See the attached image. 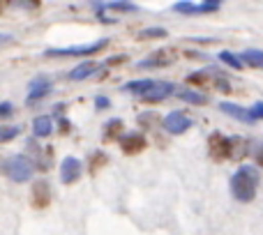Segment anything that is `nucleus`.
Instances as JSON below:
<instances>
[{
    "label": "nucleus",
    "instance_id": "f257e3e1",
    "mask_svg": "<svg viewBox=\"0 0 263 235\" xmlns=\"http://www.w3.org/2000/svg\"><path fill=\"white\" fill-rule=\"evenodd\" d=\"M259 182H261L259 168L256 166H240V168H236V173L231 175L229 187H231V194L236 201L250 203V201H254V196H256Z\"/></svg>",
    "mask_w": 263,
    "mask_h": 235
},
{
    "label": "nucleus",
    "instance_id": "f03ea898",
    "mask_svg": "<svg viewBox=\"0 0 263 235\" xmlns=\"http://www.w3.org/2000/svg\"><path fill=\"white\" fill-rule=\"evenodd\" d=\"M0 171H3V175L9 178L12 182L23 185V182H28L32 178V173H35V164H32L26 154H12V157H7L3 162Z\"/></svg>",
    "mask_w": 263,
    "mask_h": 235
},
{
    "label": "nucleus",
    "instance_id": "7ed1b4c3",
    "mask_svg": "<svg viewBox=\"0 0 263 235\" xmlns=\"http://www.w3.org/2000/svg\"><path fill=\"white\" fill-rule=\"evenodd\" d=\"M109 46V40H97L92 44H77V46H65V49H46L44 58H79V55H95L102 49Z\"/></svg>",
    "mask_w": 263,
    "mask_h": 235
},
{
    "label": "nucleus",
    "instance_id": "20e7f679",
    "mask_svg": "<svg viewBox=\"0 0 263 235\" xmlns=\"http://www.w3.org/2000/svg\"><path fill=\"white\" fill-rule=\"evenodd\" d=\"M222 7V0H203V3H190V0H180L173 5V12L178 14H210L217 12Z\"/></svg>",
    "mask_w": 263,
    "mask_h": 235
},
{
    "label": "nucleus",
    "instance_id": "39448f33",
    "mask_svg": "<svg viewBox=\"0 0 263 235\" xmlns=\"http://www.w3.org/2000/svg\"><path fill=\"white\" fill-rule=\"evenodd\" d=\"M162 127L168 131V134L180 136V134H185V131L192 127V118H190V115H185L182 111H171V113L164 115Z\"/></svg>",
    "mask_w": 263,
    "mask_h": 235
},
{
    "label": "nucleus",
    "instance_id": "423d86ee",
    "mask_svg": "<svg viewBox=\"0 0 263 235\" xmlns=\"http://www.w3.org/2000/svg\"><path fill=\"white\" fill-rule=\"evenodd\" d=\"M81 173H83V164H81V159L79 157H65L63 162H60V182L63 185H74V182L81 178Z\"/></svg>",
    "mask_w": 263,
    "mask_h": 235
},
{
    "label": "nucleus",
    "instance_id": "0eeeda50",
    "mask_svg": "<svg viewBox=\"0 0 263 235\" xmlns=\"http://www.w3.org/2000/svg\"><path fill=\"white\" fill-rule=\"evenodd\" d=\"M53 90V83H51L49 76H35L28 86V97H26V104H35V102H42L46 95H51Z\"/></svg>",
    "mask_w": 263,
    "mask_h": 235
},
{
    "label": "nucleus",
    "instance_id": "6e6552de",
    "mask_svg": "<svg viewBox=\"0 0 263 235\" xmlns=\"http://www.w3.org/2000/svg\"><path fill=\"white\" fill-rule=\"evenodd\" d=\"M231 143H233L231 139H227L224 134L215 131V134L208 139V152L213 154L215 159H219V162H222V159H229L231 157V150H233Z\"/></svg>",
    "mask_w": 263,
    "mask_h": 235
},
{
    "label": "nucleus",
    "instance_id": "1a4fd4ad",
    "mask_svg": "<svg viewBox=\"0 0 263 235\" xmlns=\"http://www.w3.org/2000/svg\"><path fill=\"white\" fill-rule=\"evenodd\" d=\"M30 203H32V208H37V210L49 208V203H51V185L46 180H37L35 185L30 187Z\"/></svg>",
    "mask_w": 263,
    "mask_h": 235
},
{
    "label": "nucleus",
    "instance_id": "9d476101",
    "mask_svg": "<svg viewBox=\"0 0 263 235\" xmlns=\"http://www.w3.org/2000/svg\"><path fill=\"white\" fill-rule=\"evenodd\" d=\"M219 111L222 113H227L229 118H233V120H238V122H242V125H254V118H252L250 113V109H245V106H240V104H233V102H219Z\"/></svg>",
    "mask_w": 263,
    "mask_h": 235
},
{
    "label": "nucleus",
    "instance_id": "9b49d317",
    "mask_svg": "<svg viewBox=\"0 0 263 235\" xmlns=\"http://www.w3.org/2000/svg\"><path fill=\"white\" fill-rule=\"evenodd\" d=\"M173 92H178V86L173 81H155V86L150 88V92L143 97L145 102H162L166 97H171Z\"/></svg>",
    "mask_w": 263,
    "mask_h": 235
},
{
    "label": "nucleus",
    "instance_id": "f8f14e48",
    "mask_svg": "<svg viewBox=\"0 0 263 235\" xmlns=\"http://www.w3.org/2000/svg\"><path fill=\"white\" fill-rule=\"evenodd\" d=\"M173 51H157V53L148 55L145 60H139L136 63V67L139 69H157V67H168V65L173 63L176 58H164V55H171Z\"/></svg>",
    "mask_w": 263,
    "mask_h": 235
},
{
    "label": "nucleus",
    "instance_id": "ddd939ff",
    "mask_svg": "<svg viewBox=\"0 0 263 235\" xmlns=\"http://www.w3.org/2000/svg\"><path fill=\"white\" fill-rule=\"evenodd\" d=\"M92 9L97 12V16L106 12H139L134 3H123V0H118V3H92Z\"/></svg>",
    "mask_w": 263,
    "mask_h": 235
},
{
    "label": "nucleus",
    "instance_id": "4468645a",
    "mask_svg": "<svg viewBox=\"0 0 263 235\" xmlns=\"http://www.w3.org/2000/svg\"><path fill=\"white\" fill-rule=\"evenodd\" d=\"M97 69H100V65H97L95 60H83L81 65H77V67L67 74V79H69V81H83V79L92 76Z\"/></svg>",
    "mask_w": 263,
    "mask_h": 235
},
{
    "label": "nucleus",
    "instance_id": "2eb2a0df",
    "mask_svg": "<svg viewBox=\"0 0 263 235\" xmlns=\"http://www.w3.org/2000/svg\"><path fill=\"white\" fill-rule=\"evenodd\" d=\"M153 86H155L153 79H134V81L125 83L123 90L125 92H132V95H136V97H141V100H143V97L150 92V88H153Z\"/></svg>",
    "mask_w": 263,
    "mask_h": 235
},
{
    "label": "nucleus",
    "instance_id": "dca6fc26",
    "mask_svg": "<svg viewBox=\"0 0 263 235\" xmlns=\"http://www.w3.org/2000/svg\"><path fill=\"white\" fill-rule=\"evenodd\" d=\"M53 131V120L49 115H37L32 120V139H46Z\"/></svg>",
    "mask_w": 263,
    "mask_h": 235
},
{
    "label": "nucleus",
    "instance_id": "f3484780",
    "mask_svg": "<svg viewBox=\"0 0 263 235\" xmlns=\"http://www.w3.org/2000/svg\"><path fill=\"white\" fill-rule=\"evenodd\" d=\"M120 148H123V152H127V154L141 152V150L145 148V139L141 134H125L123 139H120Z\"/></svg>",
    "mask_w": 263,
    "mask_h": 235
},
{
    "label": "nucleus",
    "instance_id": "a211bd4d",
    "mask_svg": "<svg viewBox=\"0 0 263 235\" xmlns=\"http://www.w3.org/2000/svg\"><path fill=\"white\" fill-rule=\"evenodd\" d=\"M176 97L180 102H185V104H192V106H205V104H208V97L201 95V92H196V90H190V88H185V90H178Z\"/></svg>",
    "mask_w": 263,
    "mask_h": 235
},
{
    "label": "nucleus",
    "instance_id": "6ab92c4d",
    "mask_svg": "<svg viewBox=\"0 0 263 235\" xmlns=\"http://www.w3.org/2000/svg\"><path fill=\"white\" fill-rule=\"evenodd\" d=\"M240 63L242 65H250V67H259L263 69V51L261 49H245L240 55Z\"/></svg>",
    "mask_w": 263,
    "mask_h": 235
},
{
    "label": "nucleus",
    "instance_id": "aec40b11",
    "mask_svg": "<svg viewBox=\"0 0 263 235\" xmlns=\"http://www.w3.org/2000/svg\"><path fill=\"white\" fill-rule=\"evenodd\" d=\"M219 58V63H224V65H229L231 69H242V63H240V58H238L233 51H222V53L217 55Z\"/></svg>",
    "mask_w": 263,
    "mask_h": 235
},
{
    "label": "nucleus",
    "instance_id": "412c9836",
    "mask_svg": "<svg viewBox=\"0 0 263 235\" xmlns=\"http://www.w3.org/2000/svg\"><path fill=\"white\" fill-rule=\"evenodd\" d=\"M166 28H159V26H150V28H143L139 32V40H155V37H166Z\"/></svg>",
    "mask_w": 263,
    "mask_h": 235
},
{
    "label": "nucleus",
    "instance_id": "4be33fe9",
    "mask_svg": "<svg viewBox=\"0 0 263 235\" xmlns=\"http://www.w3.org/2000/svg\"><path fill=\"white\" fill-rule=\"evenodd\" d=\"M120 131H123V120H120V118H114V120H109L104 125V139H114V136H118Z\"/></svg>",
    "mask_w": 263,
    "mask_h": 235
},
{
    "label": "nucleus",
    "instance_id": "5701e85b",
    "mask_svg": "<svg viewBox=\"0 0 263 235\" xmlns=\"http://www.w3.org/2000/svg\"><path fill=\"white\" fill-rule=\"evenodd\" d=\"M18 134H21V127H18V125H12V127H3V125H0V143H7V141L16 139Z\"/></svg>",
    "mask_w": 263,
    "mask_h": 235
},
{
    "label": "nucleus",
    "instance_id": "b1692460",
    "mask_svg": "<svg viewBox=\"0 0 263 235\" xmlns=\"http://www.w3.org/2000/svg\"><path fill=\"white\" fill-rule=\"evenodd\" d=\"M14 115V104L12 102H0V122Z\"/></svg>",
    "mask_w": 263,
    "mask_h": 235
},
{
    "label": "nucleus",
    "instance_id": "393cba45",
    "mask_svg": "<svg viewBox=\"0 0 263 235\" xmlns=\"http://www.w3.org/2000/svg\"><path fill=\"white\" fill-rule=\"evenodd\" d=\"M111 106V100L109 97H104V95H97L95 97V109L97 111H104V109H109Z\"/></svg>",
    "mask_w": 263,
    "mask_h": 235
},
{
    "label": "nucleus",
    "instance_id": "a878e982",
    "mask_svg": "<svg viewBox=\"0 0 263 235\" xmlns=\"http://www.w3.org/2000/svg\"><path fill=\"white\" fill-rule=\"evenodd\" d=\"M250 113L254 120H263V102H256V104L250 109Z\"/></svg>",
    "mask_w": 263,
    "mask_h": 235
},
{
    "label": "nucleus",
    "instance_id": "bb28decb",
    "mask_svg": "<svg viewBox=\"0 0 263 235\" xmlns=\"http://www.w3.org/2000/svg\"><path fill=\"white\" fill-rule=\"evenodd\" d=\"M185 81H187V83H203V81H205V72H194V74H190Z\"/></svg>",
    "mask_w": 263,
    "mask_h": 235
},
{
    "label": "nucleus",
    "instance_id": "cd10ccee",
    "mask_svg": "<svg viewBox=\"0 0 263 235\" xmlns=\"http://www.w3.org/2000/svg\"><path fill=\"white\" fill-rule=\"evenodd\" d=\"M104 162H106V154H104V152H95V154H92L90 168H97V164H104Z\"/></svg>",
    "mask_w": 263,
    "mask_h": 235
},
{
    "label": "nucleus",
    "instance_id": "c85d7f7f",
    "mask_svg": "<svg viewBox=\"0 0 263 235\" xmlns=\"http://www.w3.org/2000/svg\"><path fill=\"white\" fill-rule=\"evenodd\" d=\"M120 63H125V55H116L114 60H109L106 65H120Z\"/></svg>",
    "mask_w": 263,
    "mask_h": 235
},
{
    "label": "nucleus",
    "instance_id": "c756f323",
    "mask_svg": "<svg viewBox=\"0 0 263 235\" xmlns=\"http://www.w3.org/2000/svg\"><path fill=\"white\" fill-rule=\"evenodd\" d=\"M60 129H63V134H67V131H69V122L67 120H60Z\"/></svg>",
    "mask_w": 263,
    "mask_h": 235
},
{
    "label": "nucleus",
    "instance_id": "7c9ffc66",
    "mask_svg": "<svg viewBox=\"0 0 263 235\" xmlns=\"http://www.w3.org/2000/svg\"><path fill=\"white\" fill-rule=\"evenodd\" d=\"M12 40V35H7V32H3V35H0V44H5V42H9Z\"/></svg>",
    "mask_w": 263,
    "mask_h": 235
},
{
    "label": "nucleus",
    "instance_id": "2f4dec72",
    "mask_svg": "<svg viewBox=\"0 0 263 235\" xmlns=\"http://www.w3.org/2000/svg\"><path fill=\"white\" fill-rule=\"evenodd\" d=\"M263 150V148H261ZM259 164H263V152H259Z\"/></svg>",
    "mask_w": 263,
    "mask_h": 235
}]
</instances>
